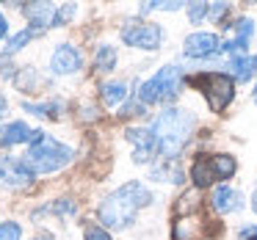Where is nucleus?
Listing matches in <instances>:
<instances>
[{
  "label": "nucleus",
  "mask_w": 257,
  "mask_h": 240,
  "mask_svg": "<svg viewBox=\"0 0 257 240\" xmlns=\"http://www.w3.org/2000/svg\"><path fill=\"white\" fill-rule=\"evenodd\" d=\"M251 34H254V23H251L249 17L238 20V23H235V39H229L227 45H221V50H227V53H240V50L246 47V42H249Z\"/></svg>",
  "instance_id": "nucleus-13"
},
{
  "label": "nucleus",
  "mask_w": 257,
  "mask_h": 240,
  "mask_svg": "<svg viewBox=\"0 0 257 240\" xmlns=\"http://www.w3.org/2000/svg\"><path fill=\"white\" fill-rule=\"evenodd\" d=\"M34 171H31L28 163L17 160V157H3L0 160V185L6 188H28Z\"/></svg>",
  "instance_id": "nucleus-7"
},
{
  "label": "nucleus",
  "mask_w": 257,
  "mask_h": 240,
  "mask_svg": "<svg viewBox=\"0 0 257 240\" xmlns=\"http://www.w3.org/2000/svg\"><path fill=\"white\" fill-rule=\"evenodd\" d=\"M221 50V42L216 34H191L185 39V56L191 58H207Z\"/></svg>",
  "instance_id": "nucleus-8"
},
{
  "label": "nucleus",
  "mask_w": 257,
  "mask_h": 240,
  "mask_svg": "<svg viewBox=\"0 0 257 240\" xmlns=\"http://www.w3.org/2000/svg\"><path fill=\"white\" fill-rule=\"evenodd\" d=\"M191 179H194L196 188H205V185H210L216 177V171H213V163L210 157H199V160L194 163V168H191Z\"/></svg>",
  "instance_id": "nucleus-15"
},
{
  "label": "nucleus",
  "mask_w": 257,
  "mask_h": 240,
  "mask_svg": "<svg viewBox=\"0 0 257 240\" xmlns=\"http://www.w3.org/2000/svg\"><path fill=\"white\" fill-rule=\"evenodd\" d=\"M20 237H23L20 223H0V240H20Z\"/></svg>",
  "instance_id": "nucleus-21"
},
{
  "label": "nucleus",
  "mask_w": 257,
  "mask_h": 240,
  "mask_svg": "<svg viewBox=\"0 0 257 240\" xmlns=\"http://www.w3.org/2000/svg\"><path fill=\"white\" fill-rule=\"evenodd\" d=\"M31 36H34V31H23V34H17V36L12 39V45H9V53H17L20 47H25Z\"/></svg>",
  "instance_id": "nucleus-22"
},
{
  "label": "nucleus",
  "mask_w": 257,
  "mask_h": 240,
  "mask_svg": "<svg viewBox=\"0 0 257 240\" xmlns=\"http://www.w3.org/2000/svg\"><path fill=\"white\" fill-rule=\"evenodd\" d=\"M191 130H194V116L185 111H163L161 116L152 124V135H155L158 149L166 157L180 155V149L185 146V141L191 138Z\"/></svg>",
  "instance_id": "nucleus-2"
},
{
  "label": "nucleus",
  "mask_w": 257,
  "mask_h": 240,
  "mask_svg": "<svg viewBox=\"0 0 257 240\" xmlns=\"http://www.w3.org/2000/svg\"><path fill=\"white\" fill-rule=\"evenodd\" d=\"M251 207H254V212H257V193L251 196Z\"/></svg>",
  "instance_id": "nucleus-28"
},
{
  "label": "nucleus",
  "mask_w": 257,
  "mask_h": 240,
  "mask_svg": "<svg viewBox=\"0 0 257 240\" xmlns=\"http://www.w3.org/2000/svg\"><path fill=\"white\" fill-rule=\"evenodd\" d=\"M191 83L202 89V94L207 97V105H210V111H213V113H221L224 108L229 105L232 94H235L232 78H227V75H218V72L199 75V78H194Z\"/></svg>",
  "instance_id": "nucleus-5"
},
{
  "label": "nucleus",
  "mask_w": 257,
  "mask_h": 240,
  "mask_svg": "<svg viewBox=\"0 0 257 240\" xmlns=\"http://www.w3.org/2000/svg\"><path fill=\"white\" fill-rule=\"evenodd\" d=\"M3 111H6V100H0V116H3Z\"/></svg>",
  "instance_id": "nucleus-27"
},
{
  "label": "nucleus",
  "mask_w": 257,
  "mask_h": 240,
  "mask_svg": "<svg viewBox=\"0 0 257 240\" xmlns=\"http://www.w3.org/2000/svg\"><path fill=\"white\" fill-rule=\"evenodd\" d=\"M53 72L56 75H72V72H78L80 69V56H78V50L75 47H69V45H61L56 53H53Z\"/></svg>",
  "instance_id": "nucleus-9"
},
{
  "label": "nucleus",
  "mask_w": 257,
  "mask_h": 240,
  "mask_svg": "<svg viewBox=\"0 0 257 240\" xmlns=\"http://www.w3.org/2000/svg\"><path fill=\"white\" fill-rule=\"evenodd\" d=\"M122 39H124V45L141 47V50H155L163 39V31L150 23H133L122 31Z\"/></svg>",
  "instance_id": "nucleus-6"
},
{
  "label": "nucleus",
  "mask_w": 257,
  "mask_h": 240,
  "mask_svg": "<svg viewBox=\"0 0 257 240\" xmlns=\"http://www.w3.org/2000/svg\"><path fill=\"white\" fill-rule=\"evenodd\" d=\"M0 36H6V17L0 14Z\"/></svg>",
  "instance_id": "nucleus-26"
},
{
  "label": "nucleus",
  "mask_w": 257,
  "mask_h": 240,
  "mask_svg": "<svg viewBox=\"0 0 257 240\" xmlns=\"http://www.w3.org/2000/svg\"><path fill=\"white\" fill-rule=\"evenodd\" d=\"M152 201L150 190L141 182H127L119 190H113L105 201L100 204V221L111 229H124L136 218V212L141 207H147Z\"/></svg>",
  "instance_id": "nucleus-1"
},
{
  "label": "nucleus",
  "mask_w": 257,
  "mask_h": 240,
  "mask_svg": "<svg viewBox=\"0 0 257 240\" xmlns=\"http://www.w3.org/2000/svg\"><path fill=\"white\" fill-rule=\"evenodd\" d=\"M127 141L136 146V163H147L152 157V152L158 149L155 135L150 130H127Z\"/></svg>",
  "instance_id": "nucleus-10"
},
{
  "label": "nucleus",
  "mask_w": 257,
  "mask_h": 240,
  "mask_svg": "<svg viewBox=\"0 0 257 240\" xmlns=\"http://www.w3.org/2000/svg\"><path fill=\"white\" fill-rule=\"evenodd\" d=\"M254 102H257V89H254Z\"/></svg>",
  "instance_id": "nucleus-29"
},
{
  "label": "nucleus",
  "mask_w": 257,
  "mask_h": 240,
  "mask_svg": "<svg viewBox=\"0 0 257 240\" xmlns=\"http://www.w3.org/2000/svg\"><path fill=\"white\" fill-rule=\"evenodd\" d=\"M39 240H50V237H39Z\"/></svg>",
  "instance_id": "nucleus-30"
},
{
  "label": "nucleus",
  "mask_w": 257,
  "mask_h": 240,
  "mask_svg": "<svg viewBox=\"0 0 257 240\" xmlns=\"http://www.w3.org/2000/svg\"><path fill=\"white\" fill-rule=\"evenodd\" d=\"M210 163H213V171H216V177L218 179H229L235 174V157H229V155H213L210 157Z\"/></svg>",
  "instance_id": "nucleus-18"
},
{
  "label": "nucleus",
  "mask_w": 257,
  "mask_h": 240,
  "mask_svg": "<svg viewBox=\"0 0 257 240\" xmlns=\"http://www.w3.org/2000/svg\"><path fill=\"white\" fill-rule=\"evenodd\" d=\"M199 229L202 223H196L194 215H183L180 221H174V240H196Z\"/></svg>",
  "instance_id": "nucleus-17"
},
{
  "label": "nucleus",
  "mask_w": 257,
  "mask_h": 240,
  "mask_svg": "<svg viewBox=\"0 0 257 240\" xmlns=\"http://www.w3.org/2000/svg\"><path fill=\"white\" fill-rule=\"evenodd\" d=\"M23 14L34 25H50V23H56V20H53V6H50V3H31V6L23 9Z\"/></svg>",
  "instance_id": "nucleus-16"
},
{
  "label": "nucleus",
  "mask_w": 257,
  "mask_h": 240,
  "mask_svg": "<svg viewBox=\"0 0 257 240\" xmlns=\"http://www.w3.org/2000/svg\"><path fill=\"white\" fill-rule=\"evenodd\" d=\"M113 64H116V53H113V47H100V53H97V69H100V72H108Z\"/></svg>",
  "instance_id": "nucleus-20"
},
{
  "label": "nucleus",
  "mask_w": 257,
  "mask_h": 240,
  "mask_svg": "<svg viewBox=\"0 0 257 240\" xmlns=\"http://www.w3.org/2000/svg\"><path fill=\"white\" fill-rule=\"evenodd\" d=\"M224 14H227V3H216V6H210V17L213 20H221Z\"/></svg>",
  "instance_id": "nucleus-25"
},
{
  "label": "nucleus",
  "mask_w": 257,
  "mask_h": 240,
  "mask_svg": "<svg viewBox=\"0 0 257 240\" xmlns=\"http://www.w3.org/2000/svg\"><path fill=\"white\" fill-rule=\"evenodd\" d=\"M86 240H111V234L100 226H89L86 229Z\"/></svg>",
  "instance_id": "nucleus-24"
},
{
  "label": "nucleus",
  "mask_w": 257,
  "mask_h": 240,
  "mask_svg": "<svg viewBox=\"0 0 257 240\" xmlns=\"http://www.w3.org/2000/svg\"><path fill=\"white\" fill-rule=\"evenodd\" d=\"M213 207H216L218 212H232L240 207V193L238 190H232L229 185H218L216 190H213Z\"/></svg>",
  "instance_id": "nucleus-12"
},
{
  "label": "nucleus",
  "mask_w": 257,
  "mask_h": 240,
  "mask_svg": "<svg viewBox=\"0 0 257 240\" xmlns=\"http://www.w3.org/2000/svg\"><path fill=\"white\" fill-rule=\"evenodd\" d=\"M124 97H127V86L119 83V80H116V83H105V86H102V102H105V105H119Z\"/></svg>",
  "instance_id": "nucleus-19"
},
{
  "label": "nucleus",
  "mask_w": 257,
  "mask_h": 240,
  "mask_svg": "<svg viewBox=\"0 0 257 240\" xmlns=\"http://www.w3.org/2000/svg\"><path fill=\"white\" fill-rule=\"evenodd\" d=\"M249 240H257V237H249Z\"/></svg>",
  "instance_id": "nucleus-31"
},
{
  "label": "nucleus",
  "mask_w": 257,
  "mask_h": 240,
  "mask_svg": "<svg viewBox=\"0 0 257 240\" xmlns=\"http://www.w3.org/2000/svg\"><path fill=\"white\" fill-rule=\"evenodd\" d=\"M36 133H31L25 122H12V124H3L0 127V146H12V144H20V141H34Z\"/></svg>",
  "instance_id": "nucleus-11"
},
{
  "label": "nucleus",
  "mask_w": 257,
  "mask_h": 240,
  "mask_svg": "<svg viewBox=\"0 0 257 240\" xmlns=\"http://www.w3.org/2000/svg\"><path fill=\"white\" fill-rule=\"evenodd\" d=\"M180 69L177 67H163L155 78H150L139 89L141 102H169L180 94Z\"/></svg>",
  "instance_id": "nucleus-4"
},
{
  "label": "nucleus",
  "mask_w": 257,
  "mask_h": 240,
  "mask_svg": "<svg viewBox=\"0 0 257 240\" xmlns=\"http://www.w3.org/2000/svg\"><path fill=\"white\" fill-rule=\"evenodd\" d=\"M229 69H232V78L235 80H249L251 75L257 72V56H235L229 61Z\"/></svg>",
  "instance_id": "nucleus-14"
},
{
  "label": "nucleus",
  "mask_w": 257,
  "mask_h": 240,
  "mask_svg": "<svg viewBox=\"0 0 257 240\" xmlns=\"http://www.w3.org/2000/svg\"><path fill=\"white\" fill-rule=\"evenodd\" d=\"M69 160H72V149L64 146V144H58L56 138H50V135H39V138L31 144L28 157H25V163L31 166V171H39V174L58 171V168H64Z\"/></svg>",
  "instance_id": "nucleus-3"
},
{
  "label": "nucleus",
  "mask_w": 257,
  "mask_h": 240,
  "mask_svg": "<svg viewBox=\"0 0 257 240\" xmlns=\"http://www.w3.org/2000/svg\"><path fill=\"white\" fill-rule=\"evenodd\" d=\"M205 14H210V9L205 6V3H194V6H188V17H191V23H199Z\"/></svg>",
  "instance_id": "nucleus-23"
}]
</instances>
